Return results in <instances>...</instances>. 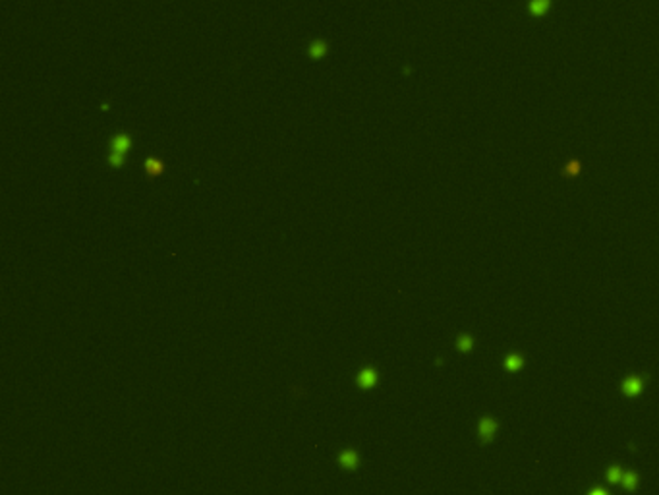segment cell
<instances>
[{"label":"cell","instance_id":"1","mask_svg":"<svg viewBox=\"0 0 659 495\" xmlns=\"http://www.w3.org/2000/svg\"><path fill=\"white\" fill-rule=\"evenodd\" d=\"M134 145V138L128 132H118L108 138V153H106V163L112 168H122L126 165V155Z\"/></svg>","mask_w":659,"mask_h":495},{"label":"cell","instance_id":"2","mask_svg":"<svg viewBox=\"0 0 659 495\" xmlns=\"http://www.w3.org/2000/svg\"><path fill=\"white\" fill-rule=\"evenodd\" d=\"M377 379H379L377 370L371 368V366H365V368H361V370L358 372L356 383H358L359 389H373V387L377 385Z\"/></svg>","mask_w":659,"mask_h":495},{"label":"cell","instance_id":"3","mask_svg":"<svg viewBox=\"0 0 659 495\" xmlns=\"http://www.w3.org/2000/svg\"><path fill=\"white\" fill-rule=\"evenodd\" d=\"M339 466L344 470H356L359 466V455L354 449H344L339 453Z\"/></svg>","mask_w":659,"mask_h":495},{"label":"cell","instance_id":"4","mask_svg":"<svg viewBox=\"0 0 659 495\" xmlns=\"http://www.w3.org/2000/svg\"><path fill=\"white\" fill-rule=\"evenodd\" d=\"M143 168H145V174H147L149 178H159V176L164 174V170H166L164 163H162L159 157H147L145 159V163H143Z\"/></svg>","mask_w":659,"mask_h":495},{"label":"cell","instance_id":"5","mask_svg":"<svg viewBox=\"0 0 659 495\" xmlns=\"http://www.w3.org/2000/svg\"><path fill=\"white\" fill-rule=\"evenodd\" d=\"M329 53V41L325 39H313L307 45V56L311 60H321L327 56Z\"/></svg>","mask_w":659,"mask_h":495},{"label":"cell","instance_id":"6","mask_svg":"<svg viewBox=\"0 0 659 495\" xmlns=\"http://www.w3.org/2000/svg\"><path fill=\"white\" fill-rule=\"evenodd\" d=\"M495 432H497V422L493 418H483L479 422V437L483 439V443L491 441L493 436H495Z\"/></svg>","mask_w":659,"mask_h":495},{"label":"cell","instance_id":"7","mask_svg":"<svg viewBox=\"0 0 659 495\" xmlns=\"http://www.w3.org/2000/svg\"><path fill=\"white\" fill-rule=\"evenodd\" d=\"M644 389V381L640 377H628L624 383H622V393L626 396H636L642 393Z\"/></svg>","mask_w":659,"mask_h":495},{"label":"cell","instance_id":"8","mask_svg":"<svg viewBox=\"0 0 659 495\" xmlns=\"http://www.w3.org/2000/svg\"><path fill=\"white\" fill-rule=\"evenodd\" d=\"M549 8H551V0H530L528 2V10L536 18H541Z\"/></svg>","mask_w":659,"mask_h":495},{"label":"cell","instance_id":"9","mask_svg":"<svg viewBox=\"0 0 659 495\" xmlns=\"http://www.w3.org/2000/svg\"><path fill=\"white\" fill-rule=\"evenodd\" d=\"M505 368L508 370V372H518L520 368H522V358L518 356V354H510V356H507L505 358Z\"/></svg>","mask_w":659,"mask_h":495},{"label":"cell","instance_id":"10","mask_svg":"<svg viewBox=\"0 0 659 495\" xmlns=\"http://www.w3.org/2000/svg\"><path fill=\"white\" fill-rule=\"evenodd\" d=\"M622 486H624L628 492H632V490L638 486V476L634 474V472H624V474H622Z\"/></svg>","mask_w":659,"mask_h":495},{"label":"cell","instance_id":"11","mask_svg":"<svg viewBox=\"0 0 659 495\" xmlns=\"http://www.w3.org/2000/svg\"><path fill=\"white\" fill-rule=\"evenodd\" d=\"M622 470H620L619 466H613V468H609L607 470V478H609V482L611 484H619V482H622Z\"/></svg>","mask_w":659,"mask_h":495},{"label":"cell","instance_id":"12","mask_svg":"<svg viewBox=\"0 0 659 495\" xmlns=\"http://www.w3.org/2000/svg\"><path fill=\"white\" fill-rule=\"evenodd\" d=\"M456 346H458L460 352H468V350H472V346H474V342H472V337H468V335L460 337L458 340H456Z\"/></svg>","mask_w":659,"mask_h":495},{"label":"cell","instance_id":"13","mask_svg":"<svg viewBox=\"0 0 659 495\" xmlns=\"http://www.w3.org/2000/svg\"><path fill=\"white\" fill-rule=\"evenodd\" d=\"M588 495H607V492H605V490H601V488H596V490H592V492H590Z\"/></svg>","mask_w":659,"mask_h":495}]
</instances>
